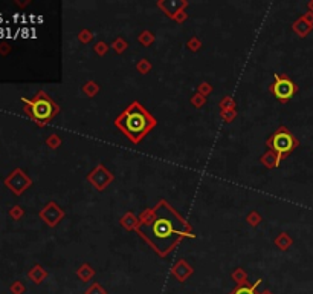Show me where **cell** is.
Returning a JSON list of instances; mask_svg holds the SVG:
<instances>
[{"label": "cell", "mask_w": 313, "mask_h": 294, "mask_svg": "<svg viewBox=\"0 0 313 294\" xmlns=\"http://www.w3.org/2000/svg\"><path fill=\"white\" fill-rule=\"evenodd\" d=\"M139 231L164 256L179 242L182 236L188 233V225L168 204L162 202L156 209L155 218L144 224Z\"/></svg>", "instance_id": "obj_1"}, {"label": "cell", "mask_w": 313, "mask_h": 294, "mask_svg": "<svg viewBox=\"0 0 313 294\" xmlns=\"http://www.w3.org/2000/svg\"><path fill=\"white\" fill-rule=\"evenodd\" d=\"M117 124L118 127H121L125 132V135L130 140L137 141L150 129L153 121L137 105H133L124 112L121 118H118Z\"/></svg>", "instance_id": "obj_2"}, {"label": "cell", "mask_w": 313, "mask_h": 294, "mask_svg": "<svg viewBox=\"0 0 313 294\" xmlns=\"http://www.w3.org/2000/svg\"><path fill=\"white\" fill-rule=\"evenodd\" d=\"M23 101L26 103V114L32 120L39 121L40 124L49 121L57 112V107L51 101V98L43 92H40L36 98H32V100L23 98Z\"/></svg>", "instance_id": "obj_3"}, {"label": "cell", "mask_w": 313, "mask_h": 294, "mask_svg": "<svg viewBox=\"0 0 313 294\" xmlns=\"http://www.w3.org/2000/svg\"><path fill=\"white\" fill-rule=\"evenodd\" d=\"M271 146H272V149L276 153L284 155L287 152H291L293 147H295V140H293V137L289 132L280 130V132H276L274 137H272Z\"/></svg>", "instance_id": "obj_4"}, {"label": "cell", "mask_w": 313, "mask_h": 294, "mask_svg": "<svg viewBox=\"0 0 313 294\" xmlns=\"http://www.w3.org/2000/svg\"><path fill=\"white\" fill-rule=\"evenodd\" d=\"M5 184L14 191L16 195H20L23 190H25L29 184H31V181L25 176V173H23L21 170H14L13 173H11L6 179H5Z\"/></svg>", "instance_id": "obj_5"}, {"label": "cell", "mask_w": 313, "mask_h": 294, "mask_svg": "<svg viewBox=\"0 0 313 294\" xmlns=\"http://www.w3.org/2000/svg\"><path fill=\"white\" fill-rule=\"evenodd\" d=\"M295 92V84L287 80V78H280L276 77V82L274 84V94L280 100H287L291 98Z\"/></svg>", "instance_id": "obj_6"}, {"label": "cell", "mask_w": 313, "mask_h": 294, "mask_svg": "<svg viewBox=\"0 0 313 294\" xmlns=\"http://www.w3.org/2000/svg\"><path fill=\"white\" fill-rule=\"evenodd\" d=\"M258 284H255L257 287ZM255 287H240L234 291V294H255Z\"/></svg>", "instance_id": "obj_7"}, {"label": "cell", "mask_w": 313, "mask_h": 294, "mask_svg": "<svg viewBox=\"0 0 313 294\" xmlns=\"http://www.w3.org/2000/svg\"><path fill=\"white\" fill-rule=\"evenodd\" d=\"M11 214H13L14 218H20V216H21V210H20V207H14L13 210H11Z\"/></svg>", "instance_id": "obj_8"}, {"label": "cell", "mask_w": 313, "mask_h": 294, "mask_svg": "<svg viewBox=\"0 0 313 294\" xmlns=\"http://www.w3.org/2000/svg\"><path fill=\"white\" fill-rule=\"evenodd\" d=\"M9 52V48H8V44H0V54H8Z\"/></svg>", "instance_id": "obj_9"}]
</instances>
